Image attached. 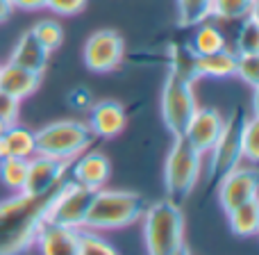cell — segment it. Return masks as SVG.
<instances>
[{
  "label": "cell",
  "mask_w": 259,
  "mask_h": 255,
  "mask_svg": "<svg viewBox=\"0 0 259 255\" xmlns=\"http://www.w3.org/2000/svg\"><path fill=\"white\" fill-rule=\"evenodd\" d=\"M57 189L39 196L18 192L0 203V255H18L34 242Z\"/></svg>",
  "instance_id": "obj_1"
},
{
  "label": "cell",
  "mask_w": 259,
  "mask_h": 255,
  "mask_svg": "<svg viewBox=\"0 0 259 255\" xmlns=\"http://www.w3.org/2000/svg\"><path fill=\"white\" fill-rule=\"evenodd\" d=\"M148 203L141 194L125 192V189H96L94 201L89 205L84 219V228L91 233L105 230H121L143 216Z\"/></svg>",
  "instance_id": "obj_2"
},
{
  "label": "cell",
  "mask_w": 259,
  "mask_h": 255,
  "mask_svg": "<svg viewBox=\"0 0 259 255\" xmlns=\"http://www.w3.org/2000/svg\"><path fill=\"white\" fill-rule=\"evenodd\" d=\"M143 239L148 255H173L184 246L182 207L168 198L148 205L143 212Z\"/></svg>",
  "instance_id": "obj_3"
},
{
  "label": "cell",
  "mask_w": 259,
  "mask_h": 255,
  "mask_svg": "<svg viewBox=\"0 0 259 255\" xmlns=\"http://www.w3.org/2000/svg\"><path fill=\"white\" fill-rule=\"evenodd\" d=\"M202 160L205 157L184 137H173L164 164V187L170 203H187L202 175Z\"/></svg>",
  "instance_id": "obj_4"
},
{
  "label": "cell",
  "mask_w": 259,
  "mask_h": 255,
  "mask_svg": "<svg viewBox=\"0 0 259 255\" xmlns=\"http://www.w3.org/2000/svg\"><path fill=\"white\" fill-rule=\"evenodd\" d=\"M36 137V153L46 157H55L71 164L77 155L87 151L94 141V132L87 123L75 119H62V121L48 123L34 132Z\"/></svg>",
  "instance_id": "obj_5"
},
{
  "label": "cell",
  "mask_w": 259,
  "mask_h": 255,
  "mask_svg": "<svg viewBox=\"0 0 259 255\" xmlns=\"http://www.w3.org/2000/svg\"><path fill=\"white\" fill-rule=\"evenodd\" d=\"M196 110L198 100L193 85L168 73L164 80V89H161V121L170 132V137H184V130Z\"/></svg>",
  "instance_id": "obj_6"
},
{
  "label": "cell",
  "mask_w": 259,
  "mask_h": 255,
  "mask_svg": "<svg viewBox=\"0 0 259 255\" xmlns=\"http://www.w3.org/2000/svg\"><path fill=\"white\" fill-rule=\"evenodd\" d=\"M94 194H96L94 189L82 187V185L73 183V180H64L62 187L55 192L48 210H46L44 221L66 226V228L73 230H82L89 205L94 201Z\"/></svg>",
  "instance_id": "obj_7"
},
{
  "label": "cell",
  "mask_w": 259,
  "mask_h": 255,
  "mask_svg": "<svg viewBox=\"0 0 259 255\" xmlns=\"http://www.w3.org/2000/svg\"><path fill=\"white\" fill-rule=\"evenodd\" d=\"M248 114L241 107H237L223 123L216 143L211 146L209 155V183H219L225 173H230L232 169H237L241 164V130L243 121Z\"/></svg>",
  "instance_id": "obj_8"
},
{
  "label": "cell",
  "mask_w": 259,
  "mask_h": 255,
  "mask_svg": "<svg viewBox=\"0 0 259 255\" xmlns=\"http://www.w3.org/2000/svg\"><path fill=\"white\" fill-rule=\"evenodd\" d=\"M123 55H125V41L116 30H96L87 39L82 57L89 71L94 73H112L121 66Z\"/></svg>",
  "instance_id": "obj_9"
},
{
  "label": "cell",
  "mask_w": 259,
  "mask_h": 255,
  "mask_svg": "<svg viewBox=\"0 0 259 255\" xmlns=\"http://www.w3.org/2000/svg\"><path fill=\"white\" fill-rule=\"evenodd\" d=\"M216 185H219V203H221V207H223V212L228 214L234 207L257 198L259 180H257V171L252 164L250 166L239 164L237 169L225 173Z\"/></svg>",
  "instance_id": "obj_10"
},
{
  "label": "cell",
  "mask_w": 259,
  "mask_h": 255,
  "mask_svg": "<svg viewBox=\"0 0 259 255\" xmlns=\"http://www.w3.org/2000/svg\"><path fill=\"white\" fill-rule=\"evenodd\" d=\"M68 171V162L55 160V157H46L36 153L34 157L27 160V173L25 185H23V194L30 196H39V194H48L57 189L64 183V175Z\"/></svg>",
  "instance_id": "obj_11"
},
{
  "label": "cell",
  "mask_w": 259,
  "mask_h": 255,
  "mask_svg": "<svg viewBox=\"0 0 259 255\" xmlns=\"http://www.w3.org/2000/svg\"><path fill=\"white\" fill-rule=\"evenodd\" d=\"M223 123H225V117L216 107H200L198 105L187 130H184V139L205 157L211 151V146L216 143V139H219Z\"/></svg>",
  "instance_id": "obj_12"
},
{
  "label": "cell",
  "mask_w": 259,
  "mask_h": 255,
  "mask_svg": "<svg viewBox=\"0 0 259 255\" xmlns=\"http://www.w3.org/2000/svg\"><path fill=\"white\" fill-rule=\"evenodd\" d=\"M109 175H112V164H109L107 155L98 151H84L73 160L71 178L73 183L82 185V187H89L96 192L107 185Z\"/></svg>",
  "instance_id": "obj_13"
},
{
  "label": "cell",
  "mask_w": 259,
  "mask_h": 255,
  "mask_svg": "<svg viewBox=\"0 0 259 255\" xmlns=\"http://www.w3.org/2000/svg\"><path fill=\"white\" fill-rule=\"evenodd\" d=\"M34 242L41 255H80V230L66 226L44 221Z\"/></svg>",
  "instance_id": "obj_14"
},
{
  "label": "cell",
  "mask_w": 259,
  "mask_h": 255,
  "mask_svg": "<svg viewBox=\"0 0 259 255\" xmlns=\"http://www.w3.org/2000/svg\"><path fill=\"white\" fill-rule=\"evenodd\" d=\"M94 137L100 139H114L125 130L127 126V114L125 107L116 100H100V103L91 105V114H89V123Z\"/></svg>",
  "instance_id": "obj_15"
},
{
  "label": "cell",
  "mask_w": 259,
  "mask_h": 255,
  "mask_svg": "<svg viewBox=\"0 0 259 255\" xmlns=\"http://www.w3.org/2000/svg\"><path fill=\"white\" fill-rule=\"evenodd\" d=\"M48 57H50V53L34 39V34L27 30V32H23L21 39L16 41L12 55H9V62L41 76V73L48 68Z\"/></svg>",
  "instance_id": "obj_16"
},
{
  "label": "cell",
  "mask_w": 259,
  "mask_h": 255,
  "mask_svg": "<svg viewBox=\"0 0 259 255\" xmlns=\"http://www.w3.org/2000/svg\"><path fill=\"white\" fill-rule=\"evenodd\" d=\"M39 85H41L39 73H32V71H27V68H21L12 62L0 66V89L12 94L14 98H18V100L30 98L32 94H36Z\"/></svg>",
  "instance_id": "obj_17"
},
{
  "label": "cell",
  "mask_w": 259,
  "mask_h": 255,
  "mask_svg": "<svg viewBox=\"0 0 259 255\" xmlns=\"http://www.w3.org/2000/svg\"><path fill=\"white\" fill-rule=\"evenodd\" d=\"M36 155V137L34 130L25 126H7L0 137V157H16V160H30Z\"/></svg>",
  "instance_id": "obj_18"
},
{
  "label": "cell",
  "mask_w": 259,
  "mask_h": 255,
  "mask_svg": "<svg viewBox=\"0 0 259 255\" xmlns=\"http://www.w3.org/2000/svg\"><path fill=\"white\" fill-rule=\"evenodd\" d=\"M237 68V53L223 48L211 55H198V73L200 78H211V80H223L232 78Z\"/></svg>",
  "instance_id": "obj_19"
},
{
  "label": "cell",
  "mask_w": 259,
  "mask_h": 255,
  "mask_svg": "<svg viewBox=\"0 0 259 255\" xmlns=\"http://www.w3.org/2000/svg\"><path fill=\"white\" fill-rule=\"evenodd\" d=\"M168 73L178 76L180 80L191 82V85H196V82L200 80V73H198V55L193 53L191 46H184V44L170 46Z\"/></svg>",
  "instance_id": "obj_20"
},
{
  "label": "cell",
  "mask_w": 259,
  "mask_h": 255,
  "mask_svg": "<svg viewBox=\"0 0 259 255\" xmlns=\"http://www.w3.org/2000/svg\"><path fill=\"white\" fill-rule=\"evenodd\" d=\"M228 219H230V230L237 237H255L259 233V201L252 198V201L230 210Z\"/></svg>",
  "instance_id": "obj_21"
},
{
  "label": "cell",
  "mask_w": 259,
  "mask_h": 255,
  "mask_svg": "<svg viewBox=\"0 0 259 255\" xmlns=\"http://www.w3.org/2000/svg\"><path fill=\"white\" fill-rule=\"evenodd\" d=\"M191 48L196 55H211L219 50L228 48L225 44V34L214 25V23H198L196 25V34L191 39Z\"/></svg>",
  "instance_id": "obj_22"
},
{
  "label": "cell",
  "mask_w": 259,
  "mask_h": 255,
  "mask_svg": "<svg viewBox=\"0 0 259 255\" xmlns=\"http://www.w3.org/2000/svg\"><path fill=\"white\" fill-rule=\"evenodd\" d=\"M257 14V0H211L209 16L221 21H243Z\"/></svg>",
  "instance_id": "obj_23"
},
{
  "label": "cell",
  "mask_w": 259,
  "mask_h": 255,
  "mask_svg": "<svg viewBox=\"0 0 259 255\" xmlns=\"http://www.w3.org/2000/svg\"><path fill=\"white\" fill-rule=\"evenodd\" d=\"M211 0H178V25L196 27L198 23L209 21Z\"/></svg>",
  "instance_id": "obj_24"
},
{
  "label": "cell",
  "mask_w": 259,
  "mask_h": 255,
  "mask_svg": "<svg viewBox=\"0 0 259 255\" xmlns=\"http://www.w3.org/2000/svg\"><path fill=\"white\" fill-rule=\"evenodd\" d=\"M27 173V160H16V157H0V180L7 189L14 194L23 192Z\"/></svg>",
  "instance_id": "obj_25"
},
{
  "label": "cell",
  "mask_w": 259,
  "mask_h": 255,
  "mask_svg": "<svg viewBox=\"0 0 259 255\" xmlns=\"http://www.w3.org/2000/svg\"><path fill=\"white\" fill-rule=\"evenodd\" d=\"M30 32L48 53H55L64 41V27L59 25V21H55V18H41V21L34 23V27H32Z\"/></svg>",
  "instance_id": "obj_26"
},
{
  "label": "cell",
  "mask_w": 259,
  "mask_h": 255,
  "mask_svg": "<svg viewBox=\"0 0 259 255\" xmlns=\"http://www.w3.org/2000/svg\"><path fill=\"white\" fill-rule=\"evenodd\" d=\"M241 160H248L250 164H257V160H259V121H257V114L246 117V121H243Z\"/></svg>",
  "instance_id": "obj_27"
},
{
  "label": "cell",
  "mask_w": 259,
  "mask_h": 255,
  "mask_svg": "<svg viewBox=\"0 0 259 255\" xmlns=\"http://www.w3.org/2000/svg\"><path fill=\"white\" fill-rule=\"evenodd\" d=\"M234 76L241 78L250 89H259V53H237Z\"/></svg>",
  "instance_id": "obj_28"
},
{
  "label": "cell",
  "mask_w": 259,
  "mask_h": 255,
  "mask_svg": "<svg viewBox=\"0 0 259 255\" xmlns=\"http://www.w3.org/2000/svg\"><path fill=\"white\" fill-rule=\"evenodd\" d=\"M237 53H259V21L257 14L243 18L237 34Z\"/></svg>",
  "instance_id": "obj_29"
},
{
  "label": "cell",
  "mask_w": 259,
  "mask_h": 255,
  "mask_svg": "<svg viewBox=\"0 0 259 255\" xmlns=\"http://www.w3.org/2000/svg\"><path fill=\"white\" fill-rule=\"evenodd\" d=\"M80 255H118V251L98 233L80 230Z\"/></svg>",
  "instance_id": "obj_30"
},
{
  "label": "cell",
  "mask_w": 259,
  "mask_h": 255,
  "mask_svg": "<svg viewBox=\"0 0 259 255\" xmlns=\"http://www.w3.org/2000/svg\"><path fill=\"white\" fill-rule=\"evenodd\" d=\"M18 114H21V100L0 89V121L14 126L18 123Z\"/></svg>",
  "instance_id": "obj_31"
},
{
  "label": "cell",
  "mask_w": 259,
  "mask_h": 255,
  "mask_svg": "<svg viewBox=\"0 0 259 255\" xmlns=\"http://www.w3.org/2000/svg\"><path fill=\"white\" fill-rule=\"evenodd\" d=\"M87 7V0H46V9L55 16H75Z\"/></svg>",
  "instance_id": "obj_32"
},
{
  "label": "cell",
  "mask_w": 259,
  "mask_h": 255,
  "mask_svg": "<svg viewBox=\"0 0 259 255\" xmlns=\"http://www.w3.org/2000/svg\"><path fill=\"white\" fill-rule=\"evenodd\" d=\"M68 103H71L73 107H77V110L91 107V94H89V89H84V87H80V89H73L71 94H68Z\"/></svg>",
  "instance_id": "obj_33"
},
{
  "label": "cell",
  "mask_w": 259,
  "mask_h": 255,
  "mask_svg": "<svg viewBox=\"0 0 259 255\" xmlns=\"http://www.w3.org/2000/svg\"><path fill=\"white\" fill-rule=\"evenodd\" d=\"M14 9H21V12H39L46 9V0H9Z\"/></svg>",
  "instance_id": "obj_34"
},
{
  "label": "cell",
  "mask_w": 259,
  "mask_h": 255,
  "mask_svg": "<svg viewBox=\"0 0 259 255\" xmlns=\"http://www.w3.org/2000/svg\"><path fill=\"white\" fill-rule=\"evenodd\" d=\"M12 12H14L12 3H9V0H0V23L7 21V18L12 16Z\"/></svg>",
  "instance_id": "obj_35"
},
{
  "label": "cell",
  "mask_w": 259,
  "mask_h": 255,
  "mask_svg": "<svg viewBox=\"0 0 259 255\" xmlns=\"http://www.w3.org/2000/svg\"><path fill=\"white\" fill-rule=\"evenodd\" d=\"M173 255H191V251H189V248H187V244H184V246H180V248H178V251H175Z\"/></svg>",
  "instance_id": "obj_36"
},
{
  "label": "cell",
  "mask_w": 259,
  "mask_h": 255,
  "mask_svg": "<svg viewBox=\"0 0 259 255\" xmlns=\"http://www.w3.org/2000/svg\"><path fill=\"white\" fill-rule=\"evenodd\" d=\"M5 130H7V123H3V121H0V137H3V134H5Z\"/></svg>",
  "instance_id": "obj_37"
}]
</instances>
